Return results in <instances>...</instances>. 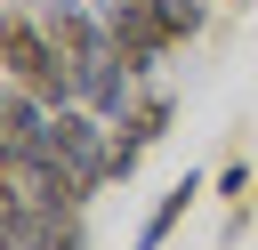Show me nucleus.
I'll return each instance as SVG.
<instances>
[{"label": "nucleus", "mask_w": 258, "mask_h": 250, "mask_svg": "<svg viewBox=\"0 0 258 250\" xmlns=\"http://www.w3.org/2000/svg\"><path fill=\"white\" fill-rule=\"evenodd\" d=\"M40 161H56V169L73 177V194L89 202L97 185H113V177H121V161H113V121H105L97 105H64V113H48Z\"/></svg>", "instance_id": "obj_1"}, {"label": "nucleus", "mask_w": 258, "mask_h": 250, "mask_svg": "<svg viewBox=\"0 0 258 250\" xmlns=\"http://www.w3.org/2000/svg\"><path fill=\"white\" fill-rule=\"evenodd\" d=\"M0 56H8V81L16 89H32L48 113H64V105H81V81H73V65H64V48L48 40V24H40V8H16L8 16V40H0Z\"/></svg>", "instance_id": "obj_2"}, {"label": "nucleus", "mask_w": 258, "mask_h": 250, "mask_svg": "<svg viewBox=\"0 0 258 250\" xmlns=\"http://www.w3.org/2000/svg\"><path fill=\"white\" fill-rule=\"evenodd\" d=\"M40 137H48V105H40L32 89H16V81H8V97H0V161L40 153Z\"/></svg>", "instance_id": "obj_3"}, {"label": "nucleus", "mask_w": 258, "mask_h": 250, "mask_svg": "<svg viewBox=\"0 0 258 250\" xmlns=\"http://www.w3.org/2000/svg\"><path fill=\"white\" fill-rule=\"evenodd\" d=\"M194 194H202V177H194V169H185V177H177V185H169V194H161V202H153V218H145V226H137V250H161V242H169V226H177V218H185V202H194Z\"/></svg>", "instance_id": "obj_4"}, {"label": "nucleus", "mask_w": 258, "mask_h": 250, "mask_svg": "<svg viewBox=\"0 0 258 250\" xmlns=\"http://www.w3.org/2000/svg\"><path fill=\"white\" fill-rule=\"evenodd\" d=\"M48 250H89V226H81V218H64V226L48 234Z\"/></svg>", "instance_id": "obj_5"}]
</instances>
